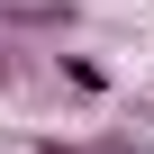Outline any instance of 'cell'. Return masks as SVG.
I'll return each mask as SVG.
<instances>
[{
  "mask_svg": "<svg viewBox=\"0 0 154 154\" xmlns=\"http://www.w3.org/2000/svg\"><path fill=\"white\" fill-rule=\"evenodd\" d=\"M100 154H154V145H100Z\"/></svg>",
  "mask_w": 154,
  "mask_h": 154,
  "instance_id": "3957f363",
  "label": "cell"
},
{
  "mask_svg": "<svg viewBox=\"0 0 154 154\" xmlns=\"http://www.w3.org/2000/svg\"><path fill=\"white\" fill-rule=\"evenodd\" d=\"M63 82H72V91H109V72H100L91 54H63Z\"/></svg>",
  "mask_w": 154,
  "mask_h": 154,
  "instance_id": "6da1fadb",
  "label": "cell"
},
{
  "mask_svg": "<svg viewBox=\"0 0 154 154\" xmlns=\"http://www.w3.org/2000/svg\"><path fill=\"white\" fill-rule=\"evenodd\" d=\"M9 72H18V63H9V54H0V91H9Z\"/></svg>",
  "mask_w": 154,
  "mask_h": 154,
  "instance_id": "277c9868",
  "label": "cell"
},
{
  "mask_svg": "<svg viewBox=\"0 0 154 154\" xmlns=\"http://www.w3.org/2000/svg\"><path fill=\"white\" fill-rule=\"evenodd\" d=\"M27 154H100V145H63V136H45V145H27Z\"/></svg>",
  "mask_w": 154,
  "mask_h": 154,
  "instance_id": "7a4b0ae2",
  "label": "cell"
}]
</instances>
